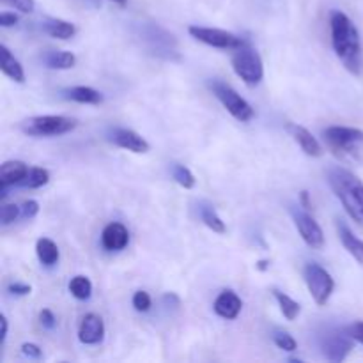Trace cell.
<instances>
[{
    "label": "cell",
    "instance_id": "obj_41",
    "mask_svg": "<svg viewBox=\"0 0 363 363\" xmlns=\"http://www.w3.org/2000/svg\"><path fill=\"white\" fill-rule=\"evenodd\" d=\"M257 268H259V269H266V268H268V262H266V261L259 262V266H257Z\"/></svg>",
    "mask_w": 363,
    "mask_h": 363
},
{
    "label": "cell",
    "instance_id": "obj_26",
    "mask_svg": "<svg viewBox=\"0 0 363 363\" xmlns=\"http://www.w3.org/2000/svg\"><path fill=\"white\" fill-rule=\"evenodd\" d=\"M170 174H172L174 181H176L179 186H183L184 190H191V188L195 186V183H197V179H195V176L191 174V170L188 169V167L181 165V163H172V165H170Z\"/></svg>",
    "mask_w": 363,
    "mask_h": 363
},
{
    "label": "cell",
    "instance_id": "obj_23",
    "mask_svg": "<svg viewBox=\"0 0 363 363\" xmlns=\"http://www.w3.org/2000/svg\"><path fill=\"white\" fill-rule=\"evenodd\" d=\"M199 213H201V220L204 222V225L209 227L213 233H216V234H225L227 233L225 222L220 218L218 213L215 211V208H213V206L202 202V204L199 206Z\"/></svg>",
    "mask_w": 363,
    "mask_h": 363
},
{
    "label": "cell",
    "instance_id": "obj_12",
    "mask_svg": "<svg viewBox=\"0 0 363 363\" xmlns=\"http://www.w3.org/2000/svg\"><path fill=\"white\" fill-rule=\"evenodd\" d=\"M105 339V323L98 314H87L78 328V340L85 346H96Z\"/></svg>",
    "mask_w": 363,
    "mask_h": 363
},
{
    "label": "cell",
    "instance_id": "obj_34",
    "mask_svg": "<svg viewBox=\"0 0 363 363\" xmlns=\"http://www.w3.org/2000/svg\"><path fill=\"white\" fill-rule=\"evenodd\" d=\"M7 291H9L11 294H16V296H27V294L32 293V287L27 286V284L13 282V284H9Z\"/></svg>",
    "mask_w": 363,
    "mask_h": 363
},
{
    "label": "cell",
    "instance_id": "obj_28",
    "mask_svg": "<svg viewBox=\"0 0 363 363\" xmlns=\"http://www.w3.org/2000/svg\"><path fill=\"white\" fill-rule=\"evenodd\" d=\"M273 342L279 350L287 351V353H293V351L298 350V342L293 339V335H289L287 332H277L273 335Z\"/></svg>",
    "mask_w": 363,
    "mask_h": 363
},
{
    "label": "cell",
    "instance_id": "obj_10",
    "mask_svg": "<svg viewBox=\"0 0 363 363\" xmlns=\"http://www.w3.org/2000/svg\"><path fill=\"white\" fill-rule=\"evenodd\" d=\"M354 339L347 333H328V335L323 339L321 342V350L323 354H325L326 360L339 363L342 360H346L347 354L351 353L354 346Z\"/></svg>",
    "mask_w": 363,
    "mask_h": 363
},
{
    "label": "cell",
    "instance_id": "obj_6",
    "mask_svg": "<svg viewBox=\"0 0 363 363\" xmlns=\"http://www.w3.org/2000/svg\"><path fill=\"white\" fill-rule=\"evenodd\" d=\"M209 87H211L215 98L222 103L223 108H225L234 119L240 121V123H248V121L254 119V108H252V105L247 99L241 98V94H238L236 89H233L229 84H225V82L222 80H213L211 84H209Z\"/></svg>",
    "mask_w": 363,
    "mask_h": 363
},
{
    "label": "cell",
    "instance_id": "obj_18",
    "mask_svg": "<svg viewBox=\"0 0 363 363\" xmlns=\"http://www.w3.org/2000/svg\"><path fill=\"white\" fill-rule=\"evenodd\" d=\"M0 69H2V73L7 78H11L16 84H25L23 66H21L20 60L11 53V50L6 45L0 46Z\"/></svg>",
    "mask_w": 363,
    "mask_h": 363
},
{
    "label": "cell",
    "instance_id": "obj_19",
    "mask_svg": "<svg viewBox=\"0 0 363 363\" xmlns=\"http://www.w3.org/2000/svg\"><path fill=\"white\" fill-rule=\"evenodd\" d=\"M43 30L48 35H52V38L62 39V41L71 39L77 34L74 23H69V21L66 20H59V18H46V20L43 21Z\"/></svg>",
    "mask_w": 363,
    "mask_h": 363
},
{
    "label": "cell",
    "instance_id": "obj_2",
    "mask_svg": "<svg viewBox=\"0 0 363 363\" xmlns=\"http://www.w3.org/2000/svg\"><path fill=\"white\" fill-rule=\"evenodd\" d=\"M328 184L354 222L363 223V183L344 167L328 169Z\"/></svg>",
    "mask_w": 363,
    "mask_h": 363
},
{
    "label": "cell",
    "instance_id": "obj_20",
    "mask_svg": "<svg viewBox=\"0 0 363 363\" xmlns=\"http://www.w3.org/2000/svg\"><path fill=\"white\" fill-rule=\"evenodd\" d=\"M43 62L48 69H71L77 64V57L71 52H64V50H50L43 57Z\"/></svg>",
    "mask_w": 363,
    "mask_h": 363
},
{
    "label": "cell",
    "instance_id": "obj_36",
    "mask_svg": "<svg viewBox=\"0 0 363 363\" xmlns=\"http://www.w3.org/2000/svg\"><path fill=\"white\" fill-rule=\"evenodd\" d=\"M21 353L28 358H41L43 357L41 347L35 346V344H32V342H25L23 346H21Z\"/></svg>",
    "mask_w": 363,
    "mask_h": 363
},
{
    "label": "cell",
    "instance_id": "obj_31",
    "mask_svg": "<svg viewBox=\"0 0 363 363\" xmlns=\"http://www.w3.org/2000/svg\"><path fill=\"white\" fill-rule=\"evenodd\" d=\"M2 4H6V6L13 7V9L20 11L23 14H30L35 7L34 0H2Z\"/></svg>",
    "mask_w": 363,
    "mask_h": 363
},
{
    "label": "cell",
    "instance_id": "obj_39",
    "mask_svg": "<svg viewBox=\"0 0 363 363\" xmlns=\"http://www.w3.org/2000/svg\"><path fill=\"white\" fill-rule=\"evenodd\" d=\"M300 201H301V204H303L305 209H311L312 208V202H311V199H308V191L307 190L301 191V194H300Z\"/></svg>",
    "mask_w": 363,
    "mask_h": 363
},
{
    "label": "cell",
    "instance_id": "obj_29",
    "mask_svg": "<svg viewBox=\"0 0 363 363\" xmlns=\"http://www.w3.org/2000/svg\"><path fill=\"white\" fill-rule=\"evenodd\" d=\"M21 215V208L16 204H4L0 209V222L2 225H9V223L16 222Z\"/></svg>",
    "mask_w": 363,
    "mask_h": 363
},
{
    "label": "cell",
    "instance_id": "obj_35",
    "mask_svg": "<svg viewBox=\"0 0 363 363\" xmlns=\"http://www.w3.org/2000/svg\"><path fill=\"white\" fill-rule=\"evenodd\" d=\"M18 21H20L18 14L9 13V11H2V13H0V27H4V28L14 27Z\"/></svg>",
    "mask_w": 363,
    "mask_h": 363
},
{
    "label": "cell",
    "instance_id": "obj_32",
    "mask_svg": "<svg viewBox=\"0 0 363 363\" xmlns=\"http://www.w3.org/2000/svg\"><path fill=\"white\" fill-rule=\"evenodd\" d=\"M39 213V202L38 201H25L21 204V216L23 218H34L35 215Z\"/></svg>",
    "mask_w": 363,
    "mask_h": 363
},
{
    "label": "cell",
    "instance_id": "obj_38",
    "mask_svg": "<svg viewBox=\"0 0 363 363\" xmlns=\"http://www.w3.org/2000/svg\"><path fill=\"white\" fill-rule=\"evenodd\" d=\"M0 325H2V332H0V344L4 346V342H6V339H7V330H9L6 315H0Z\"/></svg>",
    "mask_w": 363,
    "mask_h": 363
},
{
    "label": "cell",
    "instance_id": "obj_1",
    "mask_svg": "<svg viewBox=\"0 0 363 363\" xmlns=\"http://www.w3.org/2000/svg\"><path fill=\"white\" fill-rule=\"evenodd\" d=\"M330 28H332L333 52L344 64V67L358 77L363 67V50L357 25L342 11H332Z\"/></svg>",
    "mask_w": 363,
    "mask_h": 363
},
{
    "label": "cell",
    "instance_id": "obj_17",
    "mask_svg": "<svg viewBox=\"0 0 363 363\" xmlns=\"http://www.w3.org/2000/svg\"><path fill=\"white\" fill-rule=\"evenodd\" d=\"M337 234H339L340 243L346 248L347 254H350L351 257H354V261L363 264V240H360V238L350 229V225H347L346 222H342V220L337 222Z\"/></svg>",
    "mask_w": 363,
    "mask_h": 363
},
{
    "label": "cell",
    "instance_id": "obj_25",
    "mask_svg": "<svg viewBox=\"0 0 363 363\" xmlns=\"http://www.w3.org/2000/svg\"><path fill=\"white\" fill-rule=\"evenodd\" d=\"M69 293L73 294L77 300H82V301L89 300V298H91V294H92L91 280H89L85 275L73 277V279H71V282H69Z\"/></svg>",
    "mask_w": 363,
    "mask_h": 363
},
{
    "label": "cell",
    "instance_id": "obj_9",
    "mask_svg": "<svg viewBox=\"0 0 363 363\" xmlns=\"http://www.w3.org/2000/svg\"><path fill=\"white\" fill-rule=\"evenodd\" d=\"M293 220L298 233H300L301 240H303L308 247L314 248V250H321V248L325 247V233H323L321 225H319L308 213L300 211V209L296 211V209H294Z\"/></svg>",
    "mask_w": 363,
    "mask_h": 363
},
{
    "label": "cell",
    "instance_id": "obj_14",
    "mask_svg": "<svg viewBox=\"0 0 363 363\" xmlns=\"http://www.w3.org/2000/svg\"><path fill=\"white\" fill-rule=\"evenodd\" d=\"M130 243V233L121 222H112L103 229L101 245L108 252L124 250Z\"/></svg>",
    "mask_w": 363,
    "mask_h": 363
},
{
    "label": "cell",
    "instance_id": "obj_11",
    "mask_svg": "<svg viewBox=\"0 0 363 363\" xmlns=\"http://www.w3.org/2000/svg\"><path fill=\"white\" fill-rule=\"evenodd\" d=\"M110 142L117 145L121 149H126V151L137 152V155H145L149 152L151 145L145 140L142 135H138L137 131L128 130V128H113L110 131Z\"/></svg>",
    "mask_w": 363,
    "mask_h": 363
},
{
    "label": "cell",
    "instance_id": "obj_3",
    "mask_svg": "<svg viewBox=\"0 0 363 363\" xmlns=\"http://www.w3.org/2000/svg\"><path fill=\"white\" fill-rule=\"evenodd\" d=\"M323 135L333 152L340 158L354 160V162L363 160V130L360 128L328 126Z\"/></svg>",
    "mask_w": 363,
    "mask_h": 363
},
{
    "label": "cell",
    "instance_id": "obj_30",
    "mask_svg": "<svg viewBox=\"0 0 363 363\" xmlns=\"http://www.w3.org/2000/svg\"><path fill=\"white\" fill-rule=\"evenodd\" d=\"M131 303H133L135 311L137 312H147L149 308H151L152 301H151V296H149L145 291H137V293L133 294V300H131Z\"/></svg>",
    "mask_w": 363,
    "mask_h": 363
},
{
    "label": "cell",
    "instance_id": "obj_27",
    "mask_svg": "<svg viewBox=\"0 0 363 363\" xmlns=\"http://www.w3.org/2000/svg\"><path fill=\"white\" fill-rule=\"evenodd\" d=\"M50 181V172L43 167H32L30 172H28L27 179L21 183V186L25 188H41L45 184H48Z\"/></svg>",
    "mask_w": 363,
    "mask_h": 363
},
{
    "label": "cell",
    "instance_id": "obj_40",
    "mask_svg": "<svg viewBox=\"0 0 363 363\" xmlns=\"http://www.w3.org/2000/svg\"><path fill=\"white\" fill-rule=\"evenodd\" d=\"M110 2L117 4V6H126V2H128V0H110Z\"/></svg>",
    "mask_w": 363,
    "mask_h": 363
},
{
    "label": "cell",
    "instance_id": "obj_7",
    "mask_svg": "<svg viewBox=\"0 0 363 363\" xmlns=\"http://www.w3.org/2000/svg\"><path fill=\"white\" fill-rule=\"evenodd\" d=\"M303 279L305 284H307L308 293L314 298L315 303L319 307L328 303L330 296H332L333 289H335V280L330 275V272H326L318 262H308L303 268Z\"/></svg>",
    "mask_w": 363,
    "mask_h": 363
},
{
    "label": "cell",
    "instance_id": "obj_8",
    "mask_svg": "<svg viewBox=\"0 0 363 363\" xmlns=\"http://www.w3.org/2000/svg\"><path fill=\"white\" fill-rule=\"evenodd\" d=\"M191 38L197 41L204 43V45L213 46V48L220 50H236L245 45L243 39L240 35L233 34V32L222 30V28H213V27H199V25H191L188 28Z\"/></svg>",
    "mask_w": 363,
    "mask_h": 363
},
{
    "label": "cell",
    "instance_id": "obj_21",
    "mask_svg": "<svg viewBox=\"0 0 363 363\" xmlns=\"http://www.w3.org/2000/svg\"><path fill=\"white\" fill-rule=\"evenodd\" d=\"M35 254H38L39 262L46 266V268L55 266L60 259L59 247L50 238H39L38 243H35Z\"/></svg>",
    "mask_w": 363,
    "mask_h": 363
},
{
    "label": "cell",
    "instance_id": "obj_16",
    "mask_svg": "<svg viewBox=\"0 0 363 363\" xmlns=\"http://www.w3.org/2000/svg\"><path fill=\"white\" fill-rule=\"evenodd\" d=\"M28 172H30V169H28L27 163L20 162V160H9L0 167V184H2V188L21 184L27 179Z\"/></svg>",
    "mask_w": 363,
    "mask_h": 363
},
{
    "label": "cell",
    "instance_id": "obj_24",
    "mask_svg": "<svg viewBox=\"0 0 363 363\" xmlns=\"http://www.w3.org/2000/svg\"><path fill=\"white\" fill-rule=\"evenodd\" d=\"M273 296H275L277 303H279V307H280V312H282L284 318H286L287 321H294V319L300 315L301 307L298 301L293 300V298L287 296V294H284V293H280V291H277V289H273Z\"/></svg>",
    "mask_w": 363,
    "mask_h": 363
},
{
    "label": "cell",
    "instance_id": "obj_15",
    "mask_svg": "<svg viewBox=\"0 0 363 363\" xmlns=\"http://www.w3.org/2000/svg\"><path fill=\"white\" fill-rule=\"evenodd\" d=\"M213 308H215L216 315L227 319V321H233V319H236L238 315H240L241 308H243V301H241V298L238 296L234 291L227 289L222 291V293L216 296Z\"/></svg>",
    "mask_w": 363,
    "mask_h": 363
},
{
    "label": "cell",
    "instance_id": "obj_33",
    "mask_svg": "<svg viewBox=\"0 0 363 363\" xmlns=\"http://www.w3.org/2000/svg\"><path fill=\"white\" fill-rule=\"evenodd\" d=\"M39 321H41V325L48 330L55 328V325H57L55 314H53L50 308H43V311L39 312Z\"/></svg>",
    "mask_w": 363,
    "mask_h": 363
},
{
    "label": "cell",
    "instance_id": "obj_5",
    "mask_svg": "<svg viewBox=\"0 0 363 363\" xmlns=\"http://www.w3.org/2000/svg\"><path fill=\"white\" fill-rule=\"evenodd\" d=\"M77 119L66 116H35L23 121L21 130L28 137H59L77 128Z\"/></svg>",
    "mask_w": 363,
    "mask_h": 363
},
{
    "label": "cell",
    "instance_id": "obj_22",
    "mask_svg": "<svg viewBox=\"0 0 363 363\" xmlns=\"http://www.w3.org/2000/svg\"><path fill=\"white\" fill-rule=\"evenodd\" d=\"M66 98L71 101L82 103V105H99L103 101V94L92 87H85V85H77L66 91Z\"/></svg>",
    "mask_w": 363,
    "mask_h": 363
},
{
    "label": "cell",
    "instance_id": "obj_13",
    "mask_svg": "<svg viewBox=\"0 0 363 363\" xmlns=\"http://www.w3.org/2000/svg\"><path fill=\"white\" fill-rule=\"evenodd\" d=\"M286 128L305 155L312 156V158H319V156H323V145L319 144L318 138H315L307 128L294 123H287Z\"/></svg>",
    "mask_w": 363,
    "mask_h": 363
},
{
    "label": "cell",
    "instance_id": "obj_37",
    "mask_svg": "<svg viewBox=\"0 0 363 363\" xmlns=\"http://www.w3.org/2000/svg\"><path fill=\"white\" fill-rule=\"evenodd\" d=\"M347 332H350V335L353 337L357 342H360L363 346V321H358L354 323V325H351L350 328H347Z\"/></svg>",
    "mask_w": 363,
    "mask_h": 363
},
{
    "label": "cell",
    "instance_id": "obj_4",
    "mask_svg": "<svg viewBox=\"0 0 363 363\" xmlns=\"http://www.w3.org/2000/svg\"><path fill=\"white\" fill-rule=\"evenodd\" d=\"M233 69L248 87H255L261 84L264 78V64H262L261 55L255 48H252L248 43L234 50V55L230 59Z\"/></svg>",
    "mask_w": 363,
    "mask_h": 363
}]
</instances>
